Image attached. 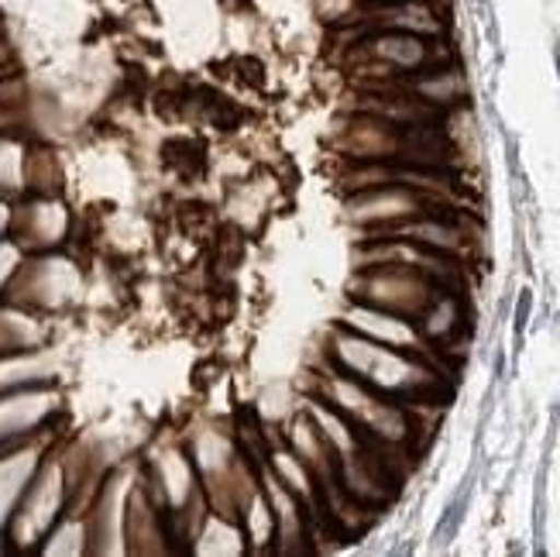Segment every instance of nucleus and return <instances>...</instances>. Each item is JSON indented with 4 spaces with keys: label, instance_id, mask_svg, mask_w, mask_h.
<instances>
[{
    "label": "nucleus",
    "instance_id": "obj_1",
    "mask_svg": "<svg viewBox=\"0 0 560 557\" xmlns=\"http://www.w3.org/2000/svg\"><path fill=\"white\" fill-rule=\"evenodd\" d=\"M375 56H382L385 62H393L399 69H417L427 62V45L412 35H385L375 42Z\"/></svg>",
    "mask_w": 560,
    "mask_h": 557
}]
</instances>
